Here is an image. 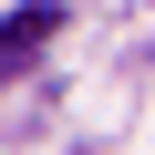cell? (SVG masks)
<instances>
[{"mask_svg": "<svg viewBox=\"0 0 155 155\" xmlns=\"http://www.w3.org/2000/svg\"><path fill=\"white\" fill-rule=\"evenodd\" d=\"M52 31H62V11H52V0H31V11H11V21H0V83H21V72L52 52Z\"/></svg>", "mask_w": 155, "mask_h": 155, "instance_id": "1", "label": "cell"}]
</instances>
